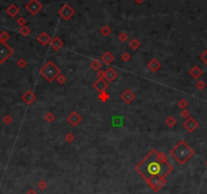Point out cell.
Returning <instances> with one entry per match:
<instances>
[{"mask_svg": "<svg viewBox=\"0 0 207 194\" xmlns=\"http://www.w3.org/2000/svg\"><path fill=\"white\" fill-rule=\"evenodd\" d=\"M39 40L43 43V44H46V43H47L48 41H49V37H48V36L46 35L45 33H43V34L39 37Z\"/></svg>", "mask_w": 207, "mask_h": 194, "instance_id": "obj_6", "label": "cell"}, {"mask_svg": "<svg viewBox=\"0 0 207 194\" xmlns=\"http://www.w3.org/2000/svg\"><path fill=\"white\" fill-rule=\"evenodd\" d=\"M135 1V3H137V4H140V3H142L144 0H134Z\"/></svg>", "mask_w": 207, "mask_h": 194, "instance_id": "obj_11", "label": "cell"}, {"mask_svg": "<svg viewBox=\"0 0 207 194\" xmlns=\"http://www.w3.org/2000/svg\"><path fill=\"white\" fill-rule=\"evenodd\" d=\"M27 9L29 10L32 14H37L38 12L42 9V4L39 2V0H30L29 3L27 4Z\"/></svg>", "mask_w": 207, "mask_h": 194, "instance_id": "obj_4", "label": "cell"}, {"mask_svg": "<svg viewBox=\"0 0 207 194\" xmlns=\"http://www.w3.org/2000/svg\"><path fill=\"white\" fill-rule=\"evenodd\" d=\"M52 45H53V47H54V48H58V47H60V46L62 45V42L60 41V39H58V38H55V39L53 40Z\"/></svg>", "mask_w": 207, "mask_h": 194, "instance_id": "obj_8", "label": "cell"}, {"mask_svg": "<svg viewBox=\"0 0 207 194\" xmlns=\"http://www.w3.org/2000/svg\"><path fill=\"white\" fill-rule=\"evenodd\" d=\"M193 154H194V152L185 143V142H181V143L178 145V147H176V152L174 154V157H175L181 164H184L186 161L189 160L192 157Z\"/></svg>", "mask_w": 207, "mask_h": 194, "instance_id": "obj_2", "label": "cell"}, {"mask_svg": "<svg viewBox=\"0 0 207 194\" xmlns=\"http://www.w3.org/2000/svg\"><path fill=\"white\" fill-rule=\"evenodd\" d=\"M138 172L147 181L162 179L168 173H170L171 166L158 160L154 154H151L138 166Z\"/></svg>", "mask_w": 207, "mask_h": 194, "instance_id": "obj_1", "label": "cell"}, {"mask_svg": "<svg viewBox=\"0 0 207 194\" xmlns=\"http://www.w3.org/2000/svg\"><path fill=\"white\" fill-rule=\"evenodd\" d=\"M102 34L103 35H105V36H107V35H109L110 34V29L108 27H105V28H103V29H102Z\"/></svg>", "mask_w": 207, "mask_h": 194, "instance_id": "obj_10", "label": "cell"}, {"mask_svg": "<svg viewBox=\"0 0 207 194\" xmlns=\"http://www.w3.org/2000/svg\"><path fill=\"white\" fill-rule=\"evenodd\" d=\"M19 12V9L16 8L15 6H11L10 7V9H9V13L11 14V15H15Z\"/></svg>", "mask_w": 207, "mask_h": 194, "instance_id": "obj_9", "label": "cell"}, {"mask_svg": "<svg viewBox=\"0 0 207 194\" xmlns=\"http://www.w3.org/2000/svg\"><path fill=\"white\" fill-rule=\"evenodd\" d=\"M185 126L187 127V129L189 130V131H194V130L196 129V127L198 126V124L195 120L190 119L189 121H187V123L185 124Z\"/></svg>", "mask_w": 207, "mask_h": 194, "instance_id": "obj_5", "label": "cell"}, {"mask_svg": "<svg viewBox=\"0 0 207 194\" xmlns=\"http://www.w3.org/2000/svg\"><path fill=\"white\" fill-rule=\"evenodd\" d=\"M201 74H202V71H201L199 68L197 67H195L194 69L192 70V75L194 76V77H199Z\"/></svg>", "mask_w": 207, "mask_h": 194, "instance_id": "obj_7", "label": "cell"}, {"mask_svg": "<svg viewBox=\"0 0 207 194\" xmlns=\"http://www.w3.org/2000/svg\"><path fill=\"white\" fill-rule=\"evenodd\" d=\"M74 13H75V11H74V9L69 4L63 5L59 10V15L65 20H68L69 19H71L74 15Z\"/></svg>", "mask_w": 207, "mask_h": 194, "instance_id": "obj_3", "label": "cell"}]
</instances>
